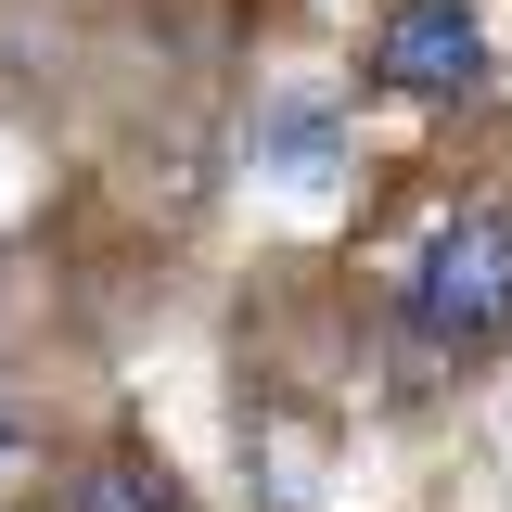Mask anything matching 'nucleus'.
I'll return each instance as SVG.
<instances>
[{
  "label": "nucleus",
  "instance_id": "obj_1",
  "mask_svg": "<svg viewBox=\"0 0 512 512\" xmlns=\"http://www.w3.org/2000/svg\"><path fill=\"white\" fill-rule=\"evenodd\" d=\"M410 333L423 346H487V333H512V218L500 205L436 218V244L410 256Z\"/></svg>",
  "mask_w": 512,
  "mask_h": 512
},
{
  "label": "nucleus",
  "instance_id": "obj_2",
  "mask_svg": "<svg viewBox=\"0 0 512 512\" xmlns=\"http://www.w3.org/2000/svg\"><path fill=\"white\" fill-rule=\"evenodd\" d=\"M487 77V26L474 0H397L372 39V90H410V103H461Z\"/></svg>",
  "mask_w": 512,
  "mask_h": 512
},
{
  "label": "nucleus",
  "instance_id": "obj_5",
  "mask_svg": "<svg viewBox=\"0 0 512 512\" xmlns=\"http://www.w3.org/2000/svg\"><path fill=\"white\" fill-rule=\"evenodd\" d=\"M0 448H13V410H0Z\"/></svg>",
  "mask_w": 512,
  "mask_h": 512
},
{
  "label": "nucleus",
  "instance_id": "obj_3",
  "mask_svg": "<svg viewBox=\"0 0 512 512\" xmlns=\"http://www.w3.org/2000/svg\"><path fill=\"white\" fill-rule=\"evenodd\" d=\"M64 512H180V487L154 474V461H128V448H103L90 474H77V500Z\"/></svg>",
  "mask_w": 512,
  "mask_h": 512
},
{
  "label": "nucleus",
  "instance_id": "obj_4",
  "mask_svg": "<svg viewBox=\"0 0 512 512\" xmlns=\"http://www.w3.org/2000/svg\"><path fill=\"white\" fill-rule=\"evenodd\" d=\"M269 167L320 180V167H333V103H282V116H269Z\"/></svg>",
  "mask_w": 512,
  "mask_h": 512
}]
</instances>
